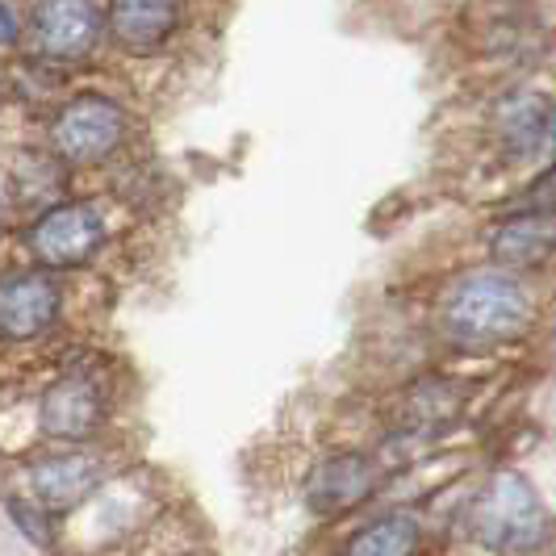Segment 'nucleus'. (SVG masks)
Segmentation results:
<instances>
[{"label": "nucleus", "instance_id": "9", "mask_svg": "<svg viewBox=\"0 0 556 556\" xmlns=\"http://www.w3.org/2000/svg\"><path fill=\"white\" fill-rule=\"evenodd\" d=\"M97 34H101V22H97L92 0H42L34 13L38 51H47L51 59L88 55Z\"/></svg>", "mask_w": 556, "mask_h": 556}, {"label": "nucleus", "instance_id": "6", "mask_svg": "<svg viewBox=\"0 0 556 556\" xmlns=\"http://www.w3.org/2000/svg\"><path fill=\"white\" fill-rule=\"evenodd\" d=\"M105 230L101 218L88 205H59L51 214H42L29 230V251L51 264V268H76L84 260H92V251L101 248Z\"/></svg>", "mask_w": 556, "mask_h": 556}, {"label": "nucleus", "instance_id": "16", "mask_svg": "<svg viewBox=\"0 0 556 556\" xmlns=\"http://www.w3.org/2000/svg\"><path fill=\"white\" fill-rule=\"evenodd\" d=\"M553 147H556V97H553ZM556 160V155H553Z\"/></svg>", "mask_w": 556, "mask_h": 556}, {"label": "nucleus", "instance_id": "2", "mask_svg": "<svg viewBox=\"0 0 556 556\" xmlns=\"http://www.w3.org/2000/svg\"><path fill=\"white\" fill-rule=\"evenodd\" d=\"M460 528L485 553L519 556L544 544L548 510H544V502L528 477L502 469V473L485 477L473 498L465 502Z\"/></svg>", "mask_w": 556, "mask_h": 556}, {"label": "nucleus", "instance_id": "3", "mask_svg": "<svg viewBox=\"0 0 556 556\" xmlns=\"http://www.w3.org/2000/svg\"><path fill=\"white\" fill-rule=\"evenodd\" d=\"M490 147L502 167H544L553 164V101L528 84L506 88L485 113Z\"/></svg>", "mask_w": 556, "mask_h": 556}, {"label": "nucleus", "instance_id": "1", "mask_svg": "<svg viewBox=\"0 0 556 556\" xmlns=\"http://www.w3.org/2000/svg\"><path fill=\"white\" fill-rule=\"evenodd\" d=\"M540 323V298L528 277L502 273L494 264L452 277L435 306V327L452 348L490 352L502 343L528 339Z\"/></svg>", "mask_w": 556, "mask_h": 556}, {"label": "nucleus", "instance_id": "7", "mask_svg": "<svg viewBox=\"0 0 556 556\" xmlns=\"http://www.w3.org/2000/svg\"><path fill=\"white\" fill-rule=\"evenodd\" d=\"M381 469L361 452H334L318 460L306 477V506L314 515H343L364 498H372Z\"/></svg>", "mask_w": 556, "mask_h": 556}, {"label": "nucleus", "instance_id": "8", "mask_svg": "<svg viewBox=\"0 0 556 556\" xmlns=\"http://www.w3.org/2000/svg\"><path fill=\"white\" fill-rule=\"evenodd\" d=\"M59 289L42 273H17L0 280V334L4 339H34L55 323Z\"/></svg>", "mask_w": 556, "mask_h": 556}, {"label": "nucleus", "instance_id": "11", "mask_svg": "<svg viewBox=\"0 0 556 556\" xmlns=\"http://www.w3.org/2000/svg\"><path fill=\"white\" fill-rule=\"evenodd\" d=\"M101 422V393L88 377H63L42 397V427L59 440H84Z\"/></svg>", "mask_w": 556, "mask_h": 556}, {"label": "nucleus", "instance_id": "15", "mask_svg": "<svg viewBox=\"0 0 556 556\" xmlns=\"http://www.w3.org/2000/svg\"><path fill=\"white\" fill-rule=\"evenodd\" d=\"M13 38H17V17L0 4V47H4V42H13Z\"/></svg>", "mask_w": 556, "mask_h": 556}, {"label": "nucleus", "instance_id": "12", "mask_svg": "<svg viewBox=\"0 0 556 556\" xmlns=\"http://www.w3.org/2000/svg\"><path fill=\"white\" fill-rule=\"evenodd\" d=\"M176 26V0H113L110 29L130 51H155Z\"/></svg>", "mask_w": 556, "mask_h": 556}, {"label": "nucleus", "instance_id": "10", "mask_svg": "<svg viewBox=\"0 0 556 556\" xmlns=\"http://www.w3.org/2000/svg\"><path fill=\"white\" fill-rule=\"evenodd\" d=\"M101 485V465L92 456H51L42 465L29 469V490H34V502L47 506V510H67L84 502L92 490Z\"/></svg>", "mask_w": 556, "mask_h": 556}, {"label": "nucleus", "instance_id": "13", "mask_svg": "<svg viewBox=\"0 0 556 556\" xmlns=\"http://www.w3.org/2000/svg\"><path fill=\"white\" fill-rule=\"evenodd\" d=\"M422 548V523L410 510H390L372 523H364L352 540L343 556H415Z\"/></svg>", "mask_w": 556, "mask_h": 556}, {"label": "nucleus", "instance_id": "14", "mask_svg": "<svg viewBox=\"0 0 556 556\" xmlns=\"http://www.w3.org/2000/svg\"><path fill=\"white\" fill-rule=\"evenodd\" d=\"M460 406H465V393H460L456 381L427 377V381L410 386V393L402 397V422H406V431L427 435V431L447 427L452 418L460 415Z\"/></svg>", "mask_w": 556, "mask_h": 556}, {"label": "nucleus", "instance_id": "4", "mask_svg": "<svg viewBox=\"0 0 556 556\" xmlns=\"http://www.w3.org/2000/svg\"><path fill=\"white\" fill-rule=\"evenodd\" d=\"M485 260L515 273V277H535L556 264V214L548 210H506L502 218L485 226L481 235Z\"/></svg>", "mask_w": 556, "mask_h": 556}, {"label": "nucleus", "instance_id": "5", "mask_svg": "<svg viewBox=\"0 0 556 556\" xmlns=\"http://www.w3.org/2000/svg\"><path fill=\"white\" fill-rule=\"evenodd\" d=\"M126 135V122H122V110L101 101V97H80L72 101L67 110L55 117V139L59 155L72 160V164H97L105 160L113 147Z\"/></svg>", "mask_w": 556, "mask_h": 556}]
</instances>
